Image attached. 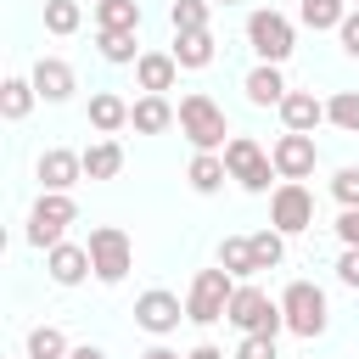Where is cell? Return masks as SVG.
<instances>
[{
	"instance_id": "obj_22",
	"label": "cell",
	"mask_w": 359,
	"mask_h": 359,
	"mask_svg": "<svg viewBox=\"0 0 359 359\" xmlns=\"http://www.w3.org/2000/svg\"><path fill=\"white\" fill-rule=\"evenodd\" d=\"M174 62L180 67H208L213 62V28H191V34H174Z\"/></svg>"
},
{
	"instance_id": "obj_41",
	"label": "cell",
	"mask_w": 359,
	"mask_h": 359,
	"mask_svg": "<svg viewBox=\"0 0 359 359\" xmlns=\"http://www.w3.org/2000/svg\"><path fill=\"white\" fill-rule=\"evenodd\" d=\"M213 6H241V0H213Z\"/></svg>"
},
{
	"instance_id": "obj_5",
	"label": "cell",
	"mask_w": 359,
	"mask_h": 359,
	"mask_svg": "<svg viewBox=\"0 0 359 359\" xmlns=\"http://www.w3.org/2000/svg\"><path fill=\"white\" fill-rule=\"evenodd\" d=\"M224 168H230V180H236L241 191H252V196H264L269 180H280V174H275V157H269L252 135H230V146H224Z\"/></svg>"
},
{
	"instance_id": "obj_21",
	"label": "cell",
	"mask_w": 359,
	"mask_h": 359,
	"mask_svg": "<svg viewBox=\"0 0 359 359\" xmlns=\"http://www.w3.org/2000/svg\"><path fill=\"white\" fill-rule=\"evenodd\" d=\"M123 168V146L112 135H101L95 146H84V180H118Z\"/></svg>"
},
{
	"instance_id": "obj_27",
	"label": "cell",
	"mask_w": 359,
	"mask_h": 359,
	"mask_svg": "<svg viewBox=\"0 0 359 359\" xmlns=\"http://www.w3.org/2000/svg\"><path fill=\"white\" fill-rule=\"evenodd\" d=\"M297 17H303V28H337L342 17H348V0H297Z\"/></svg>"
},
{
	"instance_id": "obj_23",
	"label": "cell",
	"mask_w": 359,
	"mask_h": 359,
	"mask_svg": "<svg viewBox=\"0 0 359 359\" xmlns=\"http://www.w3.org/2000/svg\"><path fill=\"white\" fill-rule=\"evenodd\" d=\"M34 101H39L34 79H6V84H0V118H6V123H22V118L34 112Z\"/></svg>"
},
{
	"instance_id": "obj_2",
	"label": "cell",
	"mask_w": 359,
	"mask_h": 359,
	"mask_svg": "<svg viewBox=\"0 0 359 359\" xmlns=\"http://www.w3.org/2000/svg\"><path fill=\"white\" fill-rule=\"evenodd\" d=\"M236 286H241V280H236L224 264L196 269V280H191V292H185V320H191V325H213V320H224Z\"/></svg>"
},
{
	"instance_id": "obj_7",
	"label": "cell",
	"mask_w": 359,
	"mask_h": 359,
	"mask_svg": "<svg viewBox=\"0 0 359 359\" xmlns=\"http://www.w3.org/2000/svg\"><path fill=\"white\" fill-rule=\"evenodd\" d=\"M247 45H252L258 62H286L292 45H297V28H292V17H280V11L264 6V11L247 17Z\"/></svg>"
},
{
	"instance_id": "obj_39",
	"label": "cell",
	"mask_w": 359,
	"mask_h": 359,
	"mask_svg": "<svg viewBox=\"0 0 359 359\" xmlns=\"http://www.w3.org/2000/svg\"><path fill=\"white\" fill-rule=\"evenodd\" d=\"M67 359H107V353H101V348H95V342H84V348H73V353H67Z\"/></svg>"
},
{
	"instance_id": "obj_31",
	"label": "cell",
	"mask_w": 359,
	"mask_h": 359,
	"mask_svg": "<svg viewBox=\"0 0 359 359\" xmlns=\"http://www.w3.org/2000/svg\"><path fill=\"white\" fill-rule=\"evenodd\" d=\"M79 22H84V11H79V0H45V28H50L56 39H67V34H79Z\"/></svg>"
},
{
	"instance_id": "obj_14",
	"label": "cell",
	"mask_w": 359,
	"mask_h": 359,
	"mask_svg": "<svg viewBox=\"0 0 359 359\" xmlns=\"http://www.w3.org/2000/svg\"><path fill=\"white\" fill-rule=\"evenodd\" d=\"M174 79H180L174 50H140V62H135V84H140L146 95H168Z\"/></svg>"
},
{
	"instance_id": "obj_17",
	"label": "cell",
	"mask_w": 359,
	"mask_h": 359,
	"mask_svg": "<svg viewBox=\"0 0 359 359\" xmlns=\"http://www.w3.org/2000/svg\"><path fill=\"white\" fill-rule=\"evenodd\" d=\"M180 123V107L168 101V95H140L135 107H129V129H140V135H163V129H174Z\"/></svg>"
},
{
	"instance_id": "obj_3",
	"label": "cell",
	"mask_w": 359,
	"mask_h": 359,
	"mask_svg": "<svg viewBox=\"0 0 359 359\" xmlns=\"http://www.w3.org/2000/svg\"><path fill=\"white\" fill-rule=\"evenodd\" d=\"M241 337H280L286 331V314H280V303L264 292V286H252V280H241L236 286V297H230V314H224Z\"/></svg>"
},
{
	"instance_id": "obj_8",
	"label": "cell",
	"mask_w": 359,
	"mask_h": 359,
	"mask_svg": "<svg viewBox=\"0 0 359 359\" xmlns=\"http://www.w3.org/2000/svg\"><path fill=\"white\" fill-rule=\"evenodd\" d=\"M79 219V208H73V196L67 191H45L39 202H34V213H28V241L39 247V252H50L62 236H67V224Z\"/></svg>"
},
{
	"instance_id": "obj_25",
	"label": "cell",
	"mask_w": 359,
	"mask_h": 359,
	"mask_svg": "<svg viewBox=\"0 0 359 359\" xmlns=\"http://www.w3.org/2000/svg\"><path fill=\"white\" fill-rule=\"evenodd\" d=\"M247 241H252V264H258V269H280V258H286V236H280L275 224L252 230Z\"/></svg>"
},
{
	"instance_id": "obj_35",
	"label": "cell",
	"mask_w": 359,
	"mask_h": 359,
	"mask_svg": "<svg viewBox=\"0 0 359 359\" xmlns=\"http://www.w3.org/2000/svg\"><path fill=\"white\" fill-rule=\"evenodd\" d=\"M337 39H342V50H348V56L359 62V6H353V11H348V17L337 22Z\"/></svg>"
},
{
	"instance_id": "obj_34",
	"label": "cell",
	"mask_w": 359,
	"mask_h": 359,
	"mask_svg": "<svg viewBox=\"0 0 359 359\" xmlns=\"http://www.w3.org/2000/svg\"><path fill=\"white\" fill-rule=\"evenodd\" d=\"M236 359H280V353H275V337H241Z\"/></svg>"
},
{
	"instance_id": "obj_4",
	"label": "cell",
	"mask_w": 359,
	"mask_h": 359,
	"mask_svg": "<svg viewBox=\"0 0 359 359\" xmlns=\"http://www.w3.org/2000/svg\"><path fill=\"white\" fill-rule=\"evenodd\" d=\"M280 314H286V331H292V337H303V342L325 337V325H331L325 292H320L314 280H292V286L280 292Z\"/></svg>"
},
{
	"instance_id": "obj_36",
	"label": "cell",
	"mask_w": 359,
	"mask_h": 359,
	"mask_svg": "<svg viewBox=\"0 0 359 359\" xmlns=\"http://www.w3.org/2000/svg\"><path fill=\"white\" fill-rule=\"evenodd\" d=\"M337 280L359 292V247H342V258H337Z\"/></svg>"
},
{
	"instance_id": "obj_20",
	"label": "cell",
	"mask_w": 359,
	"mask_h": 359,
	"mask_svg": "<svg viewBox=\"0 0 359 359\" xmlns=\"http://www.w3.org/2000/svg\"><path fill=\"white\" fill-rule=\"evenodd\" d=\"M185 180H191V191H196V196H213V191L230 180L224 151H196V157H191V168H185Z\"/></svg>"
},
{
	"instance_id": "obj_38",
	"label": "cell",
	"mask_w": 359,
	"mask_h": 359,
	"mask_svg": "<svg viewBox=\"0 0 359 359\" xmlns=\"http://www.w3.org/2000/svg\"><path fill=\"white\" fill-rule=\"evenodd\" d=\"M185 359H224V353H219V348H213V342H196V348H191V353H185Z\"/></svg>"
},
{
	"instance_id": "obj_1",
	"label": "cell",
	"mask_w": 359,
	"mask_h": 359,
	"mask_svg": "<svg viewBox=\"0 0 359 359\" xmlns=\"http://www.w3.org/2000/svg\"><path fill=\"white\" fill-rule=\"evenodd\" d=\"M180 135L196 146V151H224L230 146V123H224V107L202 90L180 95Z\"/></svg>"
},
{
	"instance_id": "obj_11",
	"label": "cell",
	"mask_w": 359,
	"mask_h": 359,
	"mask_svg": "<svg viewBox=\"0 0 359 359\" xmlns=\"http://www.w3.org/2000/svg\"><path fill=\"white\" fill-rule=\"evenodd\" d=\"M269 157H275V174H280V180H309L314 163H320L314 135H297V129H286V135L269 146Z\"/></svg>"
},
{
	"instance_id": "obj_32",
	"label": "cell",
	"mask_w": 359,
	"mask_h": 359,
	"mask_svg": "<svg viewBox=\"0 0 359 359\" xmlns=\"http://www.w3.org/2000/svg\"><path fill=\"white\" fill-rule=\"evenodd\" d=\"M28 353H34V359H67L73 348H67V337H62L56 325H34V331H28Z\"/></svg>"
},
{
	"instance_id": "obj_18",
	"label": "cell",
	"mask_w": 359,
	"mask_h": 359,
	"mask_svg": "<svg viewBox=\"0 0 359 359\" xmlns=\"http://www.w3.org/2000/svg\"><path fill=\"white\" fill-rule=\"evenodd\" d=\"M247 101L252 107H280L286 101V79H280V62H258L252 73H247Z\"/></svg>"
},
{
	"instance_id": "obj_30",
	"label": "cell",
	"mask_w": 359,
	"mask_h": 359,
	"mask_svg": "<svg viewBox=\"0 0 359 359\" xmlns=\"http://www.w3.org/2000/svg\"><path fill=\"white\" fill-rule=\"evenodd\" d=\"M325 123H337L342 135H359V90H337L325 101Z\"/></svg>"
},
{
	"instance_id": "obj_15",
	"label": "cell",
	"mask_w": 359,
	"mask_h": 359,
	"mask_svg": "<svg viewBox=\"0 0 359 359\" xmlns=\"http://www.w3.org/2000/svg\"><path fill=\"white\" fill-rule=\"evenodd\" d=\"M28 79H34V90H39V101H67V95L79 90V79H73V67H67L62 56H39Z\"/></svg>"
},
{
	"instance_id": "obj_28",
	"label": "cell",
	"mask_w": 359,
	"mask_h": 359,
	"mask_svg": "<svg viewBox=\"0 0 359 359\" xmlns=\"http://www.w3.org/2000/svg\"><path fill=\"white\" fill-rule=\"evenodd\" d=\"M95 28H140V0H95Z\"/></svg>"
},
{
	"instance_id": "obj_13",
	"label": "cell",
	"mask_w": 359,
	"mask_h": 359,
	"mask_svg": "<svg viewBox=\"0 0 359 359\" xmlns=\"http://www.w3.org/2000/svg\"><path fill=\"white\" fill-rule=\"evenodd\" d=\"M84 180V151H67V146H50L39 157V185L45 191H73Z\"/></svg>"
},
{
	"instance_id": "obj_40",
	"label": "cell",
	"mask_w": 359,
	"mask_h": 359,
	"mask_svg": "<svg viewBox=\"0 0 359 359\" xmlns=\"http://www.w3.org/2000/svg\"><path fill=\"white\" fill-rule=\"evenodd\" d=\"M140 359H180V353H174V348H163V342H157V348H146V353H140Z\"/></svg>"
},
{
	"instance_id": "obj_16",
	"label": "cell",
	"mask_w": 359,
	"mask_h": 359,
	"mask_svg": "<svg viewBox=\"0 0 359 359\" xmlns=\"http://www.w3.org/2000/svg\"><path fill=\"white\" fill-rule=\"evenodd\" d=\"M280 123L297 129V135H314V129L325 123V101H320L314 90H286V101H280Z\"/></svg>"
},
{
	"instance_id": "obj_37",
	"label": "cell",
	"mask_w": 359,
	"mask_h": 359,
	"mask_svg": "<svg viewBox=\"0 0 359 359\" xmlns=\"http://www.w3.org/2000/svg\"><path fill=\"white\" fill-rule=\"evenodd\" d=\"M337 236H342V247H359V208L337 213Z\"/></svg>"
},
{
	"instance_id": "obj_42",
	"label": "cell",
	"mask_w": 359,
	"mask_h": 359,
	"mask_svg": "<svg viewBox=\"0 0 359 359\" xmlns=\"http://www.w3.org/2000/svg\"><path fill=\"white\" fill-rule=\"evenodd\" d=\"M348 6H359V0H348Z\"/></svg>"
},
{
	"instance_id": "obj_12",
	"label": "cell",
	"mask_w": 359,
	"mask_h": 359,
	"mask_svg": "<svg viewBox=\"0 0 359 359\" xmlns=\"http://www.w3.org/2000/svg\"><path fill=\"white\" fill-rule=\"evenodd\" d=\"M45 275H50L56 286H79L84 275H95L90 247H79V241H56V247L45 252Z\"/></svg>"
},
{
	"instance_id": "obj_6",
	"label": "cell",
	"mask_w": 359,
	"mask_h": 359,
	"mask_svg": "<svg viewBox=\"0 0 359 359\" xmlns=\"http://www.w3.org/2000/svg\"><path fill=\"white\" fill-rule=\"evenodd\" d=\"M84 247H90V264H95V280H101V286H118V280L135 269V247H129V236H123L118 224H95Z\"/></svg>"
},
{
	"instance_id": "obj_10",
	"label": "cell",
	"mask_w": 359,
	"mask_h": 359,
	"mask_svg": "<svg viewBox=\"0 0 359 359\" xmlns=\"http://www.w3.org/2000/svg\"><path fill=\"white\" fill-rule=\"evenodd\" d=\"M180 320H185V303H180L174 292L151 286V292H140V297H135V325H140V331L168 337V331H180Z\"/></svg>"
},
{
	"instance_id": "obj_43",
	"label": "cell",
	"mask_w": 359,
	"mask_h": 359,
	"mask_svg": "<svg viewBox=\"0 0 359 359\" xmlns=\"http://www.w3.org/2000/svg\"><path fill=\"white\" fill-rule=\"evenodd\" d=\"M22 359H34V353H22Z\"/></svg>"
},
{
	"instance_id": "obj_33",
	"label": "cell",
	"mask_w": 359,
	"mask_h": 359,
	"mask_svg": "<svg viewBox=\"0 0 359 359\" xmlns=\"http://www.w3.org/2000/svg\"><path fill=\"white\" fill-rule=\"evenodd\" d=\"M331 196H337L342 208H359V168H337V180H331Z\"/></svg>"
},
{
	"instance_id": "obj_26",
	"label": "cell",
	"mask_w": 359,
	"mask_h": 359,
	"mask_svg": "<svg viewBox=\"0 0 359 359\" xmlns=\"http://www.w3.org/2000/svg\"><path fill=\"white\" fill-rule=\"evenodd\" d=\"M219 264H224L236 280L258 275V264H252V241H247V236H224V241H219Z\"/></svg>"
},
{
	"instance_id": "obj_19",
	"label": "cell",
	"mask_w": 359,
	"mask_h": 359,
	"mask_svg": "<svg viewBox=\"0 0 359 359\" xmlns=\"http://www.w3.org/2000/svg\"><path fill=\"white\" fill-rule=\"evenodd\" d=\"M90 129H95V135H118V129H129V101L112 95V90H95V95H90Z\"/></svg>"
},
{
	"instance_id": "obj_24",
	"label": "cell",
	"mask_w": 359,
	"mask_h": 359,
	"mask_svg": "<svg viewBox=\"0 0 359 359\" xmlns=\"http://www.w3.org/2000/svg\"><path fill=\"white\" fill-rule=\"evenodd\" d=\"M95 50H101L107 62H140V50H135V28H95Z\"/></svg>"
},
{
	"instance_id": "obj_9",
	"label": "cell",
	"mask_w": 359,
	"mask_h": 359,
	"mask_svg": "<svg viewBox=\"0 0 359 359\" xmlns=\"http://www.w3.org/2000/svg\"><path fill=\"white\" fill-rule=\"evenodd\" d=\"M269 224H275L280 236H303V230L314 224V196H309L303 180H280V185L269 191Z\"/></svg>"
},
{
	"instance_id": "obj_29",
	"label": "cell",
	"mask_w": 359,
	"mask_h": 359,
	"mask_svg": "<svg viewBox=\"0 0 359 359\" xmlns=\"http://www.w3.org/2000/svg\"><path fill=\"white\" fill-rule=\"evenodd\" d=\"M208 17H213V0H174V6H168V28H174V34L208 28Z\"/></svg>"
}]
</instances>
